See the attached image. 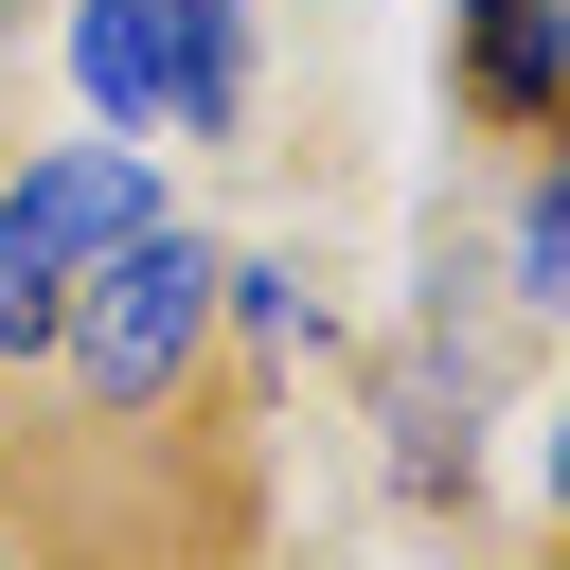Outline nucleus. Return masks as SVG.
Wrapping results in <instances>:
<instances>
[{
    "mask_svg": "<svg viewBox=\"0 0 570 570\" xmlns=\"http://www.w3.org/2000/svg\"><path fill=\"white\" fill-rule=\"evenodd\" d=\"M552 499H570V428H552Z\"/></svg>",
    "mask_w": 570,
    "mask_h": 570,
    "instance_id": "obj_6",
    "label": "nucleus"
},
{
    "mask_svg": "<svg viewBox=\"0 0 570 570\" xmlns=\"http://www.w3.org/2000/svg\"><path fill=\"white\" fill-rule=\"evenodd\" d=\"M463 89L499 125H570V0H463Z\"/></svg>",
    "mask_w": 570,
    "mask_h": 570,
    "instance_id": "obj_4",
    "label": "nucleus"
},
{
    "mask_svg": "<svg viewBox=\"0 0 570 570\" xmlns=\"http://www.w3.org/2000/svg\"><path fill=\"white\" fill-rule=\"evenodd\" d=\"M71 71H89V107H107L125 142H160V125H232V18L89 0V18H71Z\"/></svg>",
    "mask_w": 570,
    "mask_h": 570,
    "instance_id": "obj_3",
    "label": "nucleus"
},
{
    "mask_svg": "<svg viewBox=\"0 0 570 570\" xmlns=\"http://www.w3.org/2000/svg\"><path fill=\"white\" fill-rule=\"evenodd\" d=\"M196 321H214V249H196V232H125V249H107V267H71V303H53V338H71V392H89V410L178 392Z\"/></svg>",
    "mask_w": 570,
    "mask_h": 570,
    "instance_id": "obj_1",
    "label": "nucleus"
},
{
    "mask_svg": "<svg viewBox=\"0 0 570 570\" xmlns=\"http://www.w3.org/2000/svg\"><path fill=\"white\" fill-rule=\"evenodd\" d=\"M125 232H160V160H142V142H53V160L0 196V338H53L71 267H107Z\"/></svg>",
    "mask_w": 570,
    "mask_h": 570,
    "instance_id": "obj_2",
    "label": "nucleus"
},
{
    "mask_svg": "<svg viewBox=\"0 0 570 570\" xmlns=\"http://www.w3.org/2000/svg\"><path fill=\"white\" fill-rule=\"evenodd\" d=\"M0 570H18V552H0Z\"/></svg>",
    "mask_w": 570,
    "mask_h": 570,
    "instance_id": "obj_8",
    "label": "nucleus"
},
{
    "mask_svg": "<svg viewBox=\"0 0 570 570\" xmlns=\"http://www.w3.org/2000/svg\"><path fill=\"white\" fill-rule=\"evenodd\" d=\"M517 285L570 303V178H534V214H517Z\"/></svg>",
    "mask_w": 570,
    "mask_h": 570,
    "instance_id": "obj_5",
    "label": "nucleus"
},
{
    "mask_svg": "<svg viewBox=\"0 0 570 570\" xmlns=\"http://www.w3.org/2000/svg\"><path fill=\"white\" fill-rule=\"evenodd\" d=\"M178 18H232V0H178Z\"/></svg>",
    "mask_w": 570,
    "mask_h": 570,
    "instance_id": "obj_7",
    "label": "nucleus"
}]
</instances>
